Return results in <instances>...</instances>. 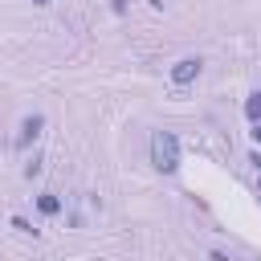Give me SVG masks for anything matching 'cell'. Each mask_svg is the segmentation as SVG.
<instances>
[{
  "instance_id": "obj_11",
  "label": "cell",
  "mask_w": 261,
  "mask_h": 261,
  "mask_svg": "<svg viewBox=\"0 0 261 261\" xmlns=\"http://www.w3.org/2000/svg\"><path fill=\"white\" fill-rule=\"evenodd\" d=\"M33 4H37V8H45V4H53V0H33Z\"/></svg>"
},
{
  "instance_id": "obj_9",
  "label": "cell",
  "mask_w": 261,
  "mask_h": 261,
  "mask_svg": "<svg viewBox=\"0 0 261 261\" xmlns=\"http://www.w3.org/2000/svg\"><path fill=\"white\" fill-rule=\"evenodd\" d=\"M249 163H253V167H257V175H261V147H253V151H249Z\"/></svg>"
},
{
  "instance_id": "obj_8",
  "label": "cell",
  "mask_w": 261,
  "mask_h": 261,
  "mask_svg": "<svg viewBox=\"0 0 261 261\" xmlns=\"http://www.w3.org/2000/svg\"><path fill=\"white\" fill-rule=\"evenodd\" d=\"M110 12H118V16H126V12H130V0H110Z\"/></svg>"
},
{
  "instance_id": "obj_7",
  "label": "cell",
  "mask_w": 261,
  "mask_h": 261,
  "mask_svg": "<svg viewBox=\"0 0 261 261\" xmlns=\"http://www.w3.org/2000/svg\"><path fill=\"white\" fill-rule=\"evenodd\" d=\"M24 175H29V179H33V175H41V155H33V159L24 163Z\"/></svg>"
},
{
  "instance_id": "obj_5",
  "label": "cell",
  "mask_w": 261,
  "mask_h": 261,
  "mask_svg": "<svg viewBox=\"0 0 261 261\" xmlns=\"http://www.w3.org/2000/svg\"><path fill=\"white\" fill-rule=\"evenodd\" d=\"M245 118H249V122H261V90H249V98H245Z\"/></svg>"
},
{
  "instance_id": "obj_1",
  "label": "cell",
  "mask_w": 261,
  "mask_h": 261,
  "mask_svg": "<svg viewBox=\"0 0 261 261\" xmlns=\"http://www.w3.org/2000/svg\"><path fill=\"white\" fill-rule=\"evenodd\" d=\"M151 167L163 171V175H175L179 171V139L171 130H155L151 135Z\"/></svg>"
},
{
  "instance_id": "obj_3",
  "label": "cell",
  "mask_w": 261,
  "mask_h": 261,
  "mask_svg": "<svg viewBox=\"0 0 261 261\" xmlns=\"http://www.w3.org/2000/svg\"><path fill=\"white\" fill-rule=\"evenodd\" d=\"M45 130V114H24L20 118V130H16V147H33Z\"/></svg>"
},
{
  "instance_id": "obj_4",
  "label": "cell",
  "mask_w": 261,
  "mask_h": 261,
  "mask_svg": "<svg viewBox=\"0 0 261 261\" xmlns=\"http://www.w3.org/2000/svg\"><path fill=\"white\" fill-rule=\"evenodd\" d=\"M37 212H41V216H57V212H61V196H57V192H41V196H37Z\"/></svg>"
},
{
  "instance_id": "obj_10",
  "label": "cell",
  "mask_w": 261,
  "mask_h": 261,
  "mask_svg": "<svg viewBox=\"0 0 261 261\" xmlns=\"http://www.w3.org/2000/svg\"><path fill=\"white\" fill-rule=\"evenodd\" d=\"M253 143L261 147V122H253Z\"/></svg>"
},
{
  "instance_id": "obj_6",
  "label": "cell",
  "mask_w": 261,
  "mask_h": 261,
  "mask_svg": "<svg viewBox=\"0 0 261 261\" xmlns=\"http://www.w3.org/2000/svg\"><path fill=\"white\" fill-rule=\"evenodd\" d=\"M12 228H16L20 237H33V232H37V228H33V224H29L24 216H12Z\"/></svg>"
},
{
  "instance_id": "obj_2",
  "label": "cell",
  "mask_w": 261,
  "mask_h": 261,
  "mask_svg": "<svg viewBox=\"0 0 261 261\" xmlns=\"http://www.w3.org/2000/svg\"><path fill=\"white\" fill-rule=\"evenodd\" d=\"M200 69H204V61H200V57H179V61L167 69V77H171L175 86H192V82L200 77Z\"/></svg>"
}]
</instances>
